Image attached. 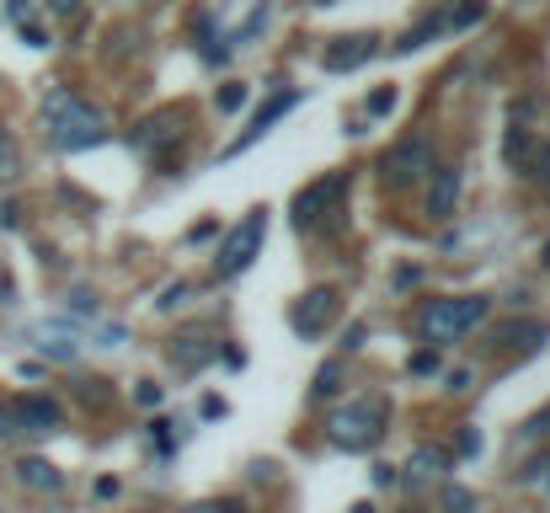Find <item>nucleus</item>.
<instances>
[{"mask_svg": "<svg viewBox=\"0 0 550 513\" xmlns=\"http://www.w3.org/2000/svg\"><path fill=\"white\" fill-rule=\"evenodd\" d=\"M43 129H49V145L54 150H91L107 139V118L91 107L86 97H75L70 86H59L43 97Z\"/></svg>", "mask_w": 550, "mask_h": 513, "instance_id": "1", "label": "nucleus"}, {"mask_svg": "<svg viewBox=\"0 0 550 513\" xmlns=\"http://www.w3.org/2000/svg\"><path fill=\"white\" fill-rule=\"evenodd\" d=\"M486 321V300L481 294H460V300H428L417 316V332L433 342V348H449V342L470 337Z\"/></svg>", "mask_w": 550, "mask_h": 513, "instance_id": "2", "label": "nucleus"}, {"mask_svg": "<svg viewBox=\"0 0 550 513\" xmlns=\"http://www.w3.org/2000/svg\"><path fill=\"white\" fill-rule=\"evenodd\" d=\"M385 396H364V401H353V407H342L332 412V423H326V433H332V444L337 449H369V444H380L385 439Z\"/></svg>", "mask_w": 550, "mask_h": 513, "instance_id": "3", "label": "nucleus"}, {"mask_svg": "<svg viewBox=\"0 0 550 513\" xmlns=\"http://www.w3.org/2000/svg\"><path fill=\"white\" fill-rule=\"evenodd\" d=\"M486 17V0H449V6H438L422 27H412L401 43H396V54H412L422 49V43H433V38H444V33H465V27H476Z\"/></svg>", "mask_w": 550, "mask_h": 513, "instance_id": "4", "label": "nucleus"}, {"mask_svg": "<svg viewBox=\"0 0 550 513\" xmlns=\"http://www.w3.org/2000/svg\"><path fill=\"white\" fill-rule=\"evenodd\" d=\"M262 236H267V214L262 209H251L241 225L225 236V246H219V257H214V273L219 278H235V273H246L251 262H257L262 252Z\"/></svg>", "mask_w": 550, "mask_h": 513, "instance_id": "5", "label": "nucleus"}, {"mask_svg": "<svg viewBox=\"0 0 550 513\" xmlns=\"http://www.w3.org/2000/svg\"><path fill=\"white\" fill-rule=\"evenodd\" d=\"M380 171H385L390 188H406V182L433 177V145H428V139H401V145L380 161Z\"/></svg>", "mask_w": 550, "mask_h": 513, "instance_id": "6", "label": "nucleus"}, {"mask_svg": "<svg viewBox=\"0 0 550 513\" xmlns=\"http://www.w3.org/2000/svg\"><path fill=\"white\" fill-rule=\"evenodd\" d=\"M342 188H348V171H332V177L310 182V188H305V193L289 204V220L300 225V230H310V225H316L321 214H326V209H332L337 198H342Z\"/></svg>", "mask_w": 550, "mask_h": 513, "instance_id": "7", "label": "nucleus"}, {"mask_svg": "<svg viewBox=\"0 0 550 513\" xmlns=\"http://www.w3.org/2000/svg\"><path fill=\"white\" fill-rule=\"evenodd\" d=\"M342 316V300H337V289H310L300 305H294V332L300 337H321L326 326H332Z\"/></svg>", "mask_w": 550, "mask_h": 513, "instance_id": "8", "label": "nucleus"}, {"mask_svg": "<svg viewBox=\"0 0 550 513\" xmlns=\"http://www.w3.org/2000/svg\"><path fill=\"white\" fill-rule=\"evenodd\" d=\"M294 107H300V91H273V97H267V107H262L257 118H251V129H246L241 139H235V145H225V155H219V161H235L241 150H251V145H257V139L267 134V129H273L278 118H284V113H294Z\"/></svg>", "mask_w": 550, "mask_h": 513, "instance_id": "9", "label": "nucleus"}, {"mask_svg": "<svg viewBox=\"0 0 550 513\" xmlns=\"http://www.w3.org/2000/svg\"><path fill=\"white\" fill-rule=\"evenodd\" d=\"M177 145H182V118L177 113H155L134 129V150H145V155H171Z\"/></svg>", "mask_w": 550, "mask_h": 513, "instance_id": "10", "label": "nucleus"}, {"mask_svg": "<svg viewBox=\"0 0 550 513\" xmlns=\"http://www.w3.org/2000/svg\"><path fill=\"white\" fill-rule=\"evenodd\" d=\"M374 43H380V38H369V33L337 38V43H326L321 65L332 70V75H348V70H358V65H369V59H374Z\"/></svg>", "mask_w": 550, "mask_h": 513, "instance_id": "11", "label": "nucleus"}, {"mask_svg": "<svg viewBox=\"0 0 550 513\" xmlns=\"http://www.w3.org/2000/svg\"><path fill=\"white\" fill-rule=\"evenodd\" d=\"M460 166H433V188H428V220H449L454 204H460Z\"/></svg>", "mask_w": 550, "mask_h": 513, "instance_id": "12", "label": "nucleus"}, {"mask_svg": "<svg viewBox=\"0 0 550 513\" xmlns=\"http://www.w3.org/2000/svg\"><path fill=\"white\" fill-rule=\"evenodd\" d=\"M33 342L43 348V359H59V364L75 359V326H65V321H43V326H33Z\"/></svg>", "mask_w": 550, "mask_h": 513, "instance_id": "13", "label": "nucleus"}, {"mask_svg": "<svg viewBox=\"0 0 550 513\" xmlns=\"http://www.w3.org/2000/svg\"><path fill=\"white\" fill-rule=\"evenodd\" d=\"M444 471H449V455L438 444H422L406 455V481H412V487H428V481H438Z\"/></svg>", "mask_w": 550, "mask_h": 513, "instance_id": "14", "label": "nucleus"}, {"mask_svg": "<svg viewBox=\"0 0 550 513\" xmlns=\"http://www.w3.org/2000/svg\"><path fill=\"white\" fill-rule=\"evenodd\" d=\"M11 412H17V423L33 428V433H54L59 428V401H49V396H27Z\"/></svg>", "mask_w": 550, "mask_h": 513, "instance_id": "15", "label": "nucleus"}, {"mask_svg": "<svg viewBox=\"0 0 550 513\" xmlns=\"http://www.w3.org/2000/svg\"><path fill=\"white\" fill-rule=\"evenodd\" d=\"M497 342H508V348H545L550 326L545 321H508V326H497Z\"/></svg>", "mask_w": 550, "mask_h": 513, "instance_id": "16", "label": "nucleus"}, {"mask_svg": "<svg viewBox=\"0 0 550 513\" xmlns=\"http://www.w3.org/2000/svg\"><path fill=\"white\" fill-rule=\"evenodd\" d=\"M17 481H22V487H33V492H59V487H65V476H59L49 460H38V455H27L17 465Z\"/></svg>", "mask_w": 550, "mask_h": 513, "instance_id": "17", "label": "nucleus"}, {"mask_svg": "<svg viewBox=\"0 0 550 513\" xmlns=\"http://www.w3.org/2000/svg\"><path fill=\"white\" fill-rule=\"evenodd\" d=\"M262 27H267V6H257V11H251V17H246V27H235V33H230L225 43H230V49H235V43H241V49H246V43L262 33Z\"/></svg>", "mask_w": 550, "mask_h": 513, "instance_id": "18", "label": "nucleus"}, {"mask_svg": "<svg viewBox=\"0 0 550 513\" xmlns=\"http://www.w3.org/2000/svg\"><path fill=\"white\" fill-rule=\"evenodd\" d=\"M65 310H75V316H97V294H91V289H70Z\"/></svg>", "mask_w": 550, "mask_h": 513, "instance_id": "19", "label": "nucleus"}, {"mask_svg": "<svg viewBox=\"0 0 550 513\" xmlns=\"http://www.w3.org/2000/svg\"><path fill=\"white\" fill-rule=\"evenodd\" d=\"M246 102H251V91H246V86H225V91L214 97L219 113H235V107H246Z\"/></svg>", "mask_w": 550, "mask_h": 513, "instance_id": "20", "label": "nucleus"}, {"mask_svg": "<svg viewBox=\"0 0 550 513\" xmlns=\"http://www.w3.org/2000/svg\"><path fill=\"white\" fill-rule=\"evenodd\" d=\"M17 177V145H11V134L0 129V182Z\"/></svg>", "mask_w": 550, "mask_h": 513, "instance_id": "21", "label": "nucleus"}, {"mask_svg": "<svg viewBox=\"0 0 550 513\" xmlns=\"http://www.w3.org/2000/svg\"><path fill=\"white\" fill-rule=\"evenodd\" d=\"M470 508H476V497H470L465 487H449L444 492V513H470Z\"/></svg>", "mask_w": 550, "mask_h": 513, "instance_id": "22", "label": "nucleus"}, {"mask_svg": "<svg viewBox=\"0 0 550 513\" xmlns=\"http://www.w3.org/2000/svg\"><path fill=\"white\" fill-rule=\"evenodd\" d=\"M390 107H396V91H390V86H380V91L369 97V118H385Z\"/></svg>", "mask_w": 550, "mask_h": 513, "instance_id": "23", "label": "nucleus"}, {"mask_svg": "<svg viewBox=\"0 0 550 513\" xmlns=\"http://www.w3.org/2000/svg\"><path fill=\"white\" fill-rule=\"evenodd\" d=\"M524 150H529V134L524 129H508V161L524 166Z\"/></svg>", "mask_w": 550, "mask_h": 513, "instance_id": "24", "label": "nucleus"}, {"mask_svg": "<svg viewBox=\"0 0 550 513\" xmlns=\"http://www.w3.org/2000/svg\"><path fill=\"white\" fill-rule=\"evenodd\" d=\"M17 33H22V43H27V49H49V33H43L38 22H22Z\"/></svg>", "mask_w": 550, "mask_h": 513, "instance_id": "25", "label": "nucleus"}, {"mask_svg": "<svg viewBox=\"0 0 550 513\" xmlns=\"http://www.w3.org/2000/svg\"><path fill=\"white\" fill-rule=\"evenodd\" d=\"M129 342V326H102L97 332V348H123Z\"/></svg>", "mask_w": 550, "mask_h": 513, "instance_id": "26", "label": "nucleus"}, {"mask_svg": "<svg viewBox=\"0 0 550 513\" xmlns=\"http://www.w3.org/2000/svg\"><path fill=\"white\" fill-rule=\"evenodd\" d=\"M6 17L17 22V27H22V22H33V0H6Z\"/></svg>", "mask_w": 550, "mask_h": 513, "instance_id": "27", "label": "nucleus"}, {"mask_svg": "<svg viewBox=\"0 0 550 513\" xmlns=\"http://www.w3.org/2000/svg\"><path fill=\"white\" fill-rule=\"evenodd\" d=\"M438 369V353L428 348V353H412V375H433Z\"/></svg>", "mask_w": 550, "mask_h": 513, "instance_id": "28", "label": "nucleus"}, {"mask_svg": "<svg viewBox=\"0 0 550 513\" xmlns=\"http://www.w3.org/2000/svg\"><path fill=\"white\" fill-rule=\"evenodd\" d=\"M332 391H337V364H326L316 375V396H332Z\"/></svg>", "mask_w": 550, "mask_h": 513, "instance_id": "29", "label": "nucleus"}, {"mask_svg": "<svg viewBox=\"0 0 550 513\" xmlns=\"http://www.w3.org/2000/svg\"><path fill=\"white\" fill-rule=\"evenodd\" d=\"M134 401L139 407H161V385H134Z\"/></svg>", "mask_w": 550, "mask_h": 513, "instance_id": "30", "label": "nucleus"}, {"mask_svg": "<svg viewBox=\"0 0 550 513\" xmlns=\"http://www.w3.org/2000/svg\"><path fill=\"white\" fill-rule=\"evenodd\" d=\"M534 177H540L545 188H550V145H540V150H534Z\"/></svg>", "mask_w": 550, "mask_h": 513, "instance_id": "31", "label": "nucleus"}, {"mask_svg": "<svg viewBox=\"0 0 550 513\" xmlns=\"http://www.w3.org/2000/svg\"><path fill=\"white\" fill-rule=\"evenodd\" d=\"M470 380H476L470 369H449V391H470Z\"/></svg>", "mask_w": 550, "mask_h": 513, "instance_id": "32", "label": "nucleus"}, {"mask_svg": "<svg viewBox=\"0 0 550 513\" xmlns=\"http://www.w3.org/2000/svg\"><path fill=\"white\" fill-rule=\"evenodd\" d=\"M476 449H481V433L465 428V433H460V455H476Z\"/></svg>", "mask_w": 550, "mask_h": 513, "instance_id": "33", "label": "nucleus"}, {"mask_svg": "<svg viewBox=\"0 0 550 513\" xmlns=\"http://www.w3.org/2000/svg\"><path fill=\"white\" fill-rule=\"evenodd\" d=\"M187 300V284H177V289H166V300H161V310H177Z\"/></svg>", "mask_w": 550, "mask_h": 513, "instance_id": "34", "label": "nucleus"}, {"mask_svg": "<svg viewBox=\"0 0 550 513\" xmlns=\"http://www.w3.org/2000/svg\"><path fill=\"white\" fill-rule=\"evenodd\" d=\"M417 278H422L417 268H396V289H412V284H417Z\"/></svg>", "mask_w": 550, "mask_h": 513, "instance_id": "35", "label": "nucleus"}, {"mask_svg": "<svg viewBox=\"0 0 550 513\" xmlns=\"http://www.w3.org/2000/svg\"><path fill=\"white\" fill-rule=\"evenodd\" d=\"M193 513H241V508H235V503H198Z\"/></svg>", "mask_w": 550, "mask_h": 513, "instance_id": "36", "label": "nucleus"}, {"mask_svg": "<svg viewBox=\"0 0 550 513\" xmlns=\"http://www.w3.org/2000/svg\"><path fill=\"white\" fill-rule=\"evenodd\" d=\"M219 236V225H193V236H187V241H214Z\"/></svg>", "mask_w": 550, "mask_h": 513, "instance_id": "37", "label": "nucleus"}, {"mask_svg": "<svg viewBox=\"0 0 550 513\" xmlns=\"http://www.w3.org/2000/svg\"><path fill=\"white\" fill-rule=\"evenodd\" d=\"M11 423H17V412H11V407H0V439H6V433H17Z\"/></svg>", "mask_w": 550, "mask_h": 513, "instance_id": "38", "label": "nucleus"}, {"mask_svg": "<svg viewBox=\"0 0 550 513\" xmlns=\"http://www.w3.org/2000/svg\"><path fill=\"white\" fill-rule=\"evenodd\" d=\"M49 6H54V11H65V17H70V11L81 6V0H49Z\"/></svg>", "mask_w": 550, "mask_h": 513, "instance_id": "39", "label": "nucleus"}, {"mask_svg": "<svg viewBox=\"0 0 550 513\" xmlns=\"http://www.w3.org/2000/svg\"><path fill=\"white\" fill-rule=\"evenodd\" d=\"M545 268H550V241H545Z\"/></svg>", "mask_w": 550, "mask_h": 513, "instance_id": "40", "label": "nucleus"}]
</instances>
